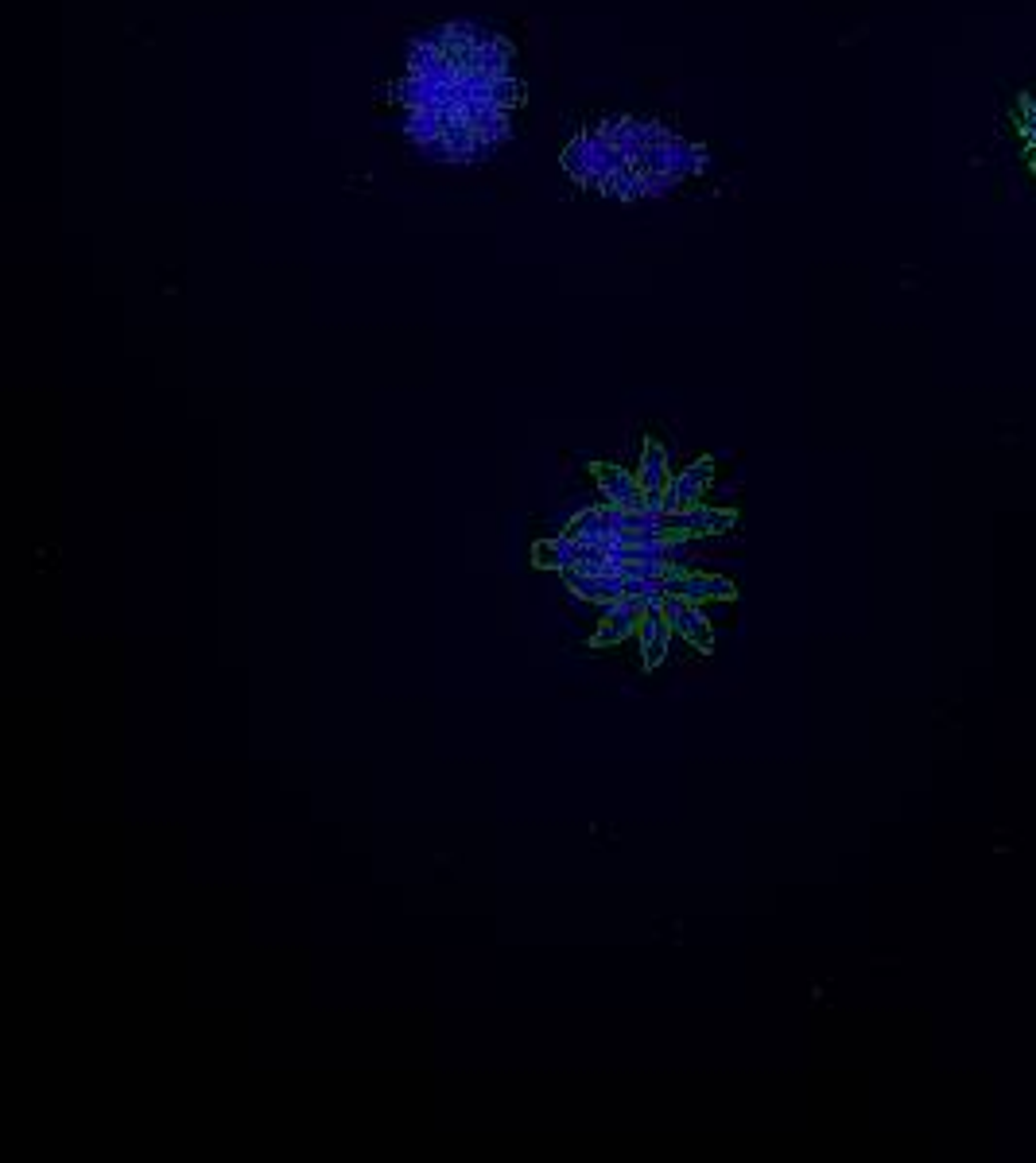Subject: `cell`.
I'll list each match as a JSON object with an SVG mask.
<instances>
[{
  "label": "cell",
  "mask_w": 1036,
  "mask_h": 1163,
  "mask_svg": "<svg viewBox=\"0 0 1036 1163\" xmlns=\"http://www.w3.org/2000/svg\"><path fill=\"white\" fill-rule=\"evenodd\" d=\"M664 594H676L683 602H707V598H734V586L726 578H714V574H695L687 566H672L668 578H664Z\"/></svg>",
  "instance_id": "6da1fadb"
},
{
  "label": "cell",
  "mask_w": 1036,
  "mask_h": 1163,
  "mask_svg": "<svg viewBox=\"0 0 1036 1163\" xmlns=\"http://www.w3.org/2000/svg\"><path fill=\"white\" fill-rule=\"evenodd\" d=\"M664 613H668L676 637H683L687 644H695L699 652H711V644H714L711 621L695 610V602H683V598H676V594H668V598H664Z\"/></svg>",
  "instance_id": "7a4b0ae2"
},
{
  "label": "cell",
  "mask_w": 1036,
  "mask_h": 1163,
  "mask_svg": "<svg viewBox=\"0 0 1036 1163\" xmlns=\"http://www.w3.org/2000/svg\"><path fill=\"white\" fill-rule=\"evenodd\" d=\"M637 637H641V652H645V668H660L664 656H668V644H672V637H676L664 606H649V613L641 617Z\"/></svg>",
  "instance_id": "3957f363"
},
{
  "label": "cell",
  "mask_w": 1036,
  "mask_h": 1163,
  "mask_svg": "<svg viewBox=\"0 0 1036 1163\" xmlns=\"http://www.w3.org/2000/svg\"><path fill=\"white\" fill-rule=\"evenodd\" d=\"M594 477H598V489H602V496L610 500V504H618V508H641L645 504V489H641V481L633 477V473H625V469H618V465H594Z\"/></svg>",
  "instance_id": "277c9868"
},
{
  "label": "cell",
  "mask_w": 1036,
  "mask_h": 1163,
  "mask_svg": "<svg viewBox=\"0 0 1036 1163\" xmlns=\"http://www.w3.org/2000/svg\"><path fill=\"white\" fill-rule=\"evenodd\" d=\"M734 523V512H718V508H683L676 516H668V527L676 539H691V535H711V531H726Z\"/></svg>",
  "instance_id": "5b68a950"
},
{
  "label": "cell",
  "mask_w": 1036,
  "mask_h": 1163,
  "mask_svg": "<svg viewBox=\"0 0 1036 1163\" xmlns=\"http://www.w3.org/2000/svg\"><path fill=\"white\" fill-rule=\"evenodd\" d=\"M637 481H641V489L645 493H664L668 485H672V469H668V450L660 446V442H645V450H641V473H637Z\"/></svg>",
  "instance_id": "8992f818"
},
{
  "label": "cell",
  "mask_w": 1036,
  "mask_h": 1163,
  "mask_svg": "<svg viewBox=\"0 0 1036 1163\" xmlns=\"http://www.w3.org/2000/svg\"><path fill=\"white\" fill-rule=\"evenodd\" d=\"M711 473H714L711 458H699L695 465H687L680 477H672V485H668V489L676 493L680 508H695V504H699V496H703V489H707Z\"/></svg>",
  "instance_id": "52a82bcc"
}]
</instances>
